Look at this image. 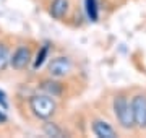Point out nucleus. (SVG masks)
Returning a JSON list of instances; mask_svg holds the SVG:
<instances>
[{
    "instance_id": "obj_2",
    "label": "nucleus",
    "mask_w": 146,
    "mask_h": 138,
    "mask_svg": "<svg viewBox=\"0 0 146 138\" xmlns=\"http://www.w3.org/2000/svg\"><path fill=\"white\" fill-rule=\"evenodd\" d=\"M114 114L117 122L120 123L122 128H130L135 127V119H133V109H131V102H128L125 96H115L114 99Z\"/></svg>"
},
{
    "instance_id": "obj_7",
    "label": "nucleus",
    "mask_w": 146,
    "mask_h": 138,
    "mask_svg": "<svg viewBox=\"0 0 146 138\" xmlns=\"http://www.w3.org/2000/svg\"><path fill=\"white\" fill-rule=\"evenodd\" d=\"M68 8H70V2L68 0H52L49 13H50V16L54 20H62V18L67 16Z\"/></svg>"
},
{
    "instance_id": "obj_8",
    "label": "nucleus",
    "mask_w": 146,
    "mask_h": 138,
    "mask_svg": "<svg viewBox=\"0 0 146 138\" xmlns=\"http://www.w3.org/2000/svg\"><path fill=\"white\" fill-rule=\"evenodd\" d=\"M41 90L44 94L50 96V98H60L63 94V85L54 80H46L41 83Z\"/></svg>"
},
{
    "instance_id": "obj_10",
    "label": "nucleus",
    "mask_w": 146,
    "mask_h": 138,
    "mask_svg": "<svg viewBox=\"0 0 146 138\" xmlns=\"http://www.w3.org/2000/svg\"><path fill=\"white\" fill-rule=\"evenodd\" d=\"M42 132L46 133V137H54V138H62L63 130L54 122H46L42 125Z\"/></svg>"
},
{
    "instance_id": "obj_1",
    "label": "nucleus",
    "mask_w": 146,
    "mask_h": 138,
    "mask_svg": "<svg viewBox=\"0 0 146 138\" xmlns=\"http://www.w3.org/2000/svg\"><path fill=\"white\" fill-rule=\"evenodd\" d=\"M29 109L37 119L49 120L57 111V104L50 96L47 94H36L29 98Z\"/></svg>"
},
{
    "instance_id": "obj_12",
    "label": "nucleus",
    "mask_w": 146,
    "mask_h": 138,
    "mask_svg": "<svg viewBox=\"0 0 146 138\" xmlns=\"http://www.w3.org/2000/svg\"><path fill=\"white\" fill-rule=\"evenodd\" d=\"M10 65V54H8V49L0 44V72H5L7 67Z\"/></svg>"
},
{
    "instance_id": "obj_3",
    "label": "nucleus",
    "mask_w": 146,
    "mask_h": 138,
    "mask_svg": "<svg viewBox=\"0 0 146 138\" xmlns=\"http://www.w3.org/2000/svg\"><path fill=\"white\" fill-rule=\"evenodd\" d=\"M131 109H133V119H135V127L145 130L146 128V96L136 94L131 99Z\"/></svg>"
},
{
    "instance_id": "obj_5",
    "label": "nucleus",
    "mask_w": 146,
    "mask_h": 138,
    "mask_svg": "<svg viewBox=\"0 0 146 138\" xmlns=\"http://www.w3.org/2000/svg\"><path fill=\"white\" fill-rule=\"evenodd\" d=\"M31 62V49L28 46H20L10 55V65L15 70H25Z\"/></svg>"
},
{
    "instance_id": "obj_14",
    "label": "nucleus",
    "mask_w": 146,
    "mask_h": 138,
    "mask_svg": "<svg viewBox=\"0 0 146 138\" xmlns=\"http://www.w3.org/2000/svg\"><path fill=\"white\" fill-rule=\"evenodd\" d=\"M7 120H8V117L5 115V112H3V111H0V123H5Z\"/></svg>"
},
{
    "instance_id": "obj_6",
    "label": "nucleus",
    "mask_w": 146,
    "mask_h": 138,
    "mask_svg": "<svg viewBox=\"0 0 146 138\" xmlns=\"http://www.w3.org/2000/svg\"><path fill=\"white\" fill-rule=\"evenodd\" d=\"M91 128H93L94 135L99 138H115L117 137V132L104 120H94Z\"/></svg>"
},
{
    "instance_id": "obj_13",
    "label": "nucleus",
    "mask_w": 146,
    "mask_h": 138,
    "mask_svg": "<svg viewBox=\"0 0 146 138\" xmlns=\"http://www.w3.org/2000/svg\"><path fill=\"white\" fill-rule=\"evenodd\" d=\"M0 107L2 109H8V99H7L5 91H2V90H0Z\"/></svg>"
},
{
    "instance_id": "obj_4",
    "label": "nucleus",
    "mask_w": 146,
    "mask_h": 138,
    "mask_svg": "<svg viewBox=\"0 0 146 138\" xmlns=\"http://www.w3.org/2000/svg\"><path fill=\"white\" fill-rule=\"evenodd\" d=\"M72 60L68 57H55L54 60H50L49 64V75L54 76V78H62V76H67L70 72H72Z\"/></svg>"
},
{
    "instance_id": "obj_9",
    "label": "nucleus",
    "mask_w": 146,
    "mask_h": 138,
    "mask_svg": "<svg viewBox=\"0 0 146 138\" xmlns=\"http://www.w3.org/2000/svg\"><path fill=\"white\" fill-rule=\"evenodd\" d=\"M84 10L86 15L93 23L99 20V8H98V0H84Z\"/></svg>"
},
{
    "instance_id": "obj_11",
    "label": "nucleus",
    "mask_w": 146,
    "mask_h": 138,
    "mask_svg": "<svg viewBox=\"0 0 146 138\" xmlns=\"http://www.w3.org/2000/svg\"><path fill=\"white\" fill-rule=\"evenodd\" d=\"M49 50H50V49H49V44H44V46L39 49V52H37L36 58H34V64H33V68L34 70L42 67V64L46 62V58L49 57Z\"/></svg>"
}]
</instances>
